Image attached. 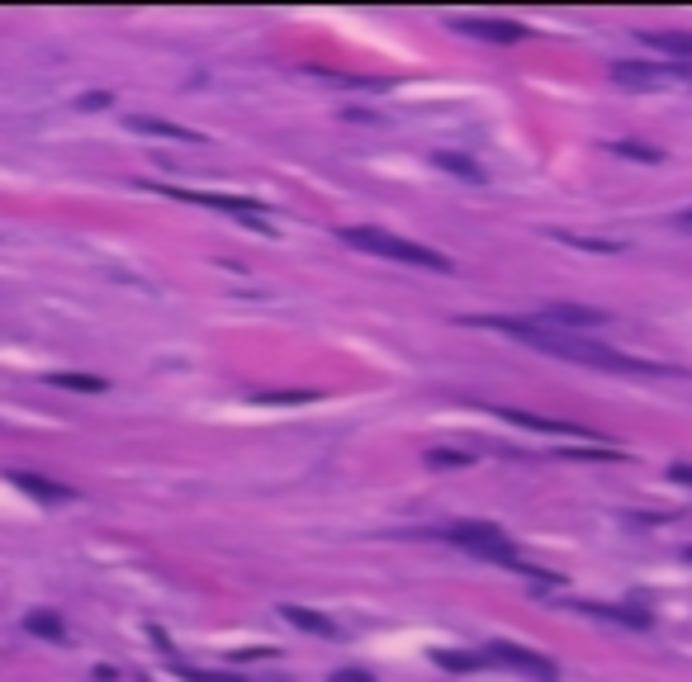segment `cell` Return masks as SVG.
<instances>
[{"label": "cell", "instance_id": "8992f818", "mask_svg": "<svg viewBox=\"0 0 692 682\" xmlns=\"http://www.w3.org/2000/svg\"><path fill=\"white\" fill-rule=\"evenodd\" d=\"M484 659H489V664H503V668H517V673H531L536 682L560 678L546 654H536V649H527V645H512V640H493V645H484Z\"/></svg>", "mask_w": 692, "mask_h": 682}, {"label": "cell", "instance_id": "e0dca14e", "mask_svg": "<svg viewBox=\"0 0 692 682\" xmlns=\"http://www.w3.org/2000/svg\"><path fill=\"white\" fill-rule=\"evenodd\" d=\"M437 664H441V668H451V673H474V668H484L489 659H484V654H451V649H441Z\"/></svg>", "mask_w": 692, "mask_h": 682}, {"label": "cell", "instance_id": "cb8c5ba5", "mask_svg": "<svg viewBox=\"0 0 692 682\" xmlns=\"http://www.w3.org/2000/svg\"><path fill=\"white\" fill-rule=\"evenodd\" d=\"M678 228H688V233H692V209H688V214H678Z\"/></svg>", "mask_w": 692, "mask_h": 682}, {"label": "cell", "instance_id": "7c38bea8", "mask_svg": "<svg viewBox=\"0 0 692 682\" xmlns=\"http://www.w3.org/2000/svg\"><path fill=\"white\" fill-rule=\"evenodd\" d=\"M640 43L664 57H683V62L692 57V34H640Z\"/></svg>", "mask_w": 692, "mask_h": 682}, {"label": "cell", "instance_id": "5bb4252c", "mask_svg": "<svg viewBox=\"0 0 692 682\" xmlns=\"http://www.w3.org/2000/svg\"><path fill=\"white\" fill-rule=\"evenodd\" d=\"M280 616H285L290 626H299V630H313V635H337V626H332L328 616H318V611H304V607H280Z\"/></svg>", "mask_w": 692, "mask_h": 682}, {"label": "cell", "instance_id": "7402d4cb", "mask_svg": "<svg viewBox=\"0 0 692 682\" xmlns=\"http://www.w3.org/2000/svg\"><path fill=\"white\" fill-rule=\"evenodd\" d=\"M332 682H375V678L361 673V668H342V673H332Z\"/></svg>", "mask_w": 692, "mask_h": 682}, {"label": "cell", "instance_id": "3957f363", "mask_svg": "<svg viewBox=\"0 0 692 682\" xmlns=\"http://www.w3.org/2000/svg\"><path fill=\"white\" fill-rule=\"evenodd\" d=\"M446 540L460 545V550H470V555H479V559H498V564H512V569H517L512 540L503 536L498 526H489V521H456V526L446 531Z\"/></svg>", "mask_w": 692, "mask_h": 682}, {"label": "cell", "instance_id": "30bf717a", "mask_svg": "<svg viewBox=\"0 0 692 682\" xmlns=\"http://www.w3.org/2000/svg\"><path fill=\"white\" fill-rule=\"evenodd\" d=\"M10 484L24 488L29 498H38V503H72L76 493L67 484H53V479H38V474H24V469H15L10 474Z\"/></svg>", "mask_w": 692, "mask_h": 682}, {"label": "cell", "instance_id": "ba28073f", "mask_svg": "<svg viewBox=\"0 0 692 682\" xmlns=\"http://www.w3.org/2000/svg\"><path fill=\"white\" fill-rule=\"evenodd\" d=\"M536 323H546L550 332H579V327H607L612 318L588 304H546L536 313Z\"/></svg>", "mask_w": 692, "mask_h": 682}, {"label": "cell", "instance_id": "d6986e66", "mask_svg": "<svg viewBox=\"0 0 692 682\" xmlns=\"http://www.w3.org/2000/svg\"><path fill=\"white\" fill-rule=\"evenodd\" d=\"M437 166L441 171H456V176H470V180H484V171L474 162H465V157H451V152H437Z\"/></svg>", "mask_w": 692, "mask_h": 682}, {"label": "cell", "instance_id": "7a4b0ae2", "mask_svg": "<svg viewBox=\"0 0 692 682\" xmlns=\"http://www.w3.org/2000/svg\"><path fill=\"white\" fill-rule=\"evenodd\" d=\"M342 242L351 247V252L384 256V261H399V266H422V270H437V275H451V270H456L437 247L408 242V237L389 233V228H342Z\"/></svg>", "mask_w": 692, "mask_h": 682}, {"label": "cell", "instance_id": "5b68a950", "mask_svg": "<svg viewBox=\"0 0 692 682\" xmlns=\"http://www.w3.org/2000/svg\"><path fill=\"white\" fill-rule=\"evenodd\" d=\"M157 190H162V195H171V199H185V204H200V209H219V214L247 218L256 233H266V218H271V209H266V204L242 199V195H200V190H176V185H157Z\"/></svg>", "mask_w": 692, "mask_h": 682}, {"label": "cell", "instance_id": "4fadbf2b", "mask_svg": "<svg viewBox=\"0 0 692 682\" xmlns=\"http://www.w3.org/2000/svg\"><path fill=\"white\" fill-rule=\"evenodd\" d=\"M588 616H602V621H621V626H636L645 630L650 626V611H636V607H602V602H583Z\"/></svg>", "mask_w": 692, "mask_h": 682}, {"label": "cell", "instance_id": "9c48e42d", "mask_svg": "<svg viewBox=\"0 0 692 682\" xmlns=\"http://www.w3.org/2000/svg\"><path fill=\"white\" fill-rule=\"evenodd\" d=\"M498 417H508L517 427H531V431H546V436H574V441H593V431L574 427V422H555V417H536V413H517V408H498Z\"/></svg>", "mask_w": 692, "mask_h": 682}, {"label": "cell", "instance_id": "d4e9b609", "mask_svg": "<svg viewBox=\"0 0 692 682\" xmlns=\"http://www.w3.org/2000/svg\"><path fill=\"white\" fill-rule=\"evenodd\" d=\"M688 559H692V550H688Z\"/></svg>", "mask_w": 692, "mask_h": 682}, {"label": "cell", "instance_id": "603a6c76", "mask_svg": "<svg viewBox=\"0 0 692 682\" xmlns=\"http://www.w3.org/2000/svg\"><path fill=\"white\" fill-rule=\"evenodd\" d=\"M669 479H678V484L692 488V465H674V469H669Z\"/></svg>", "mask_w": 692, "mask_h": 682}, {"label": "cell", "instance_id": "44dd1931", "mask_svg": "<svg viewBox=\"0 0 692 682\" xmlns=\"http://www.w3.org/2000/svg\"><path fill=\"white\" fill-rule=\"evenodd\" d=\"M427 465H470V455H465V450H432V455H427Z\"/></svg>", "mask_w": 692, "mask_h": 682}, {"label": "cell", "instance_id": "277c9868", "mask_svg": "<svg viewBox=\"0 0 692 682\" xmlns=\"http://www.w3.org/2000/svg\"><path fill=\"white\" fill-rule=\"evenodd\" d=\"M612 81L626 90H683L692 86V67H650V62H617Z\"/></svg>", "mask_w": 692, "mask_h": 682}, {"label": "cell", "instance_id": "6da1fadb", "mask_svg": "<svg viewBox=\"0 0 692 682\" xmlns=\"http://www.w3.org/2000/svg\"><path fill=\"white\" fill-rule=\"evenodd\" d=\"M470 327H489V332H508V337L527 341L536 351L546 356H560V360H574V365H593V370H612V375H626V379H645V375H674L669 365L659 360H640V356H626L617 351L612 341H588L579 332H550L546 323L536 318H465Z\"/></svg>", "mask_w": 692, "mask_h": 682}, {"label": "cell", "instance_id": "ac0fdd59", "mask_svg": "<svg viewBox=\"0 0 692 682\" xmlns=\"http://www.w3.org/2000/svg\"><path fill=\"white\" fill-rule=\"evenodd\" d=\"M309 398L313 394H304V389H294V394L290 389H256L252 403H309Z\"/></svg>", "mask_w": 692, "mask_h": 682}, {"label": "cell", "instance_id": "9a60e30c", "mask_svg": "<svg viewBox=\"0 0 692 682\" xmlns=\"http://www.w3.org/2000/svg\"><path fill=\"white\" fill-rule=\"evenodd\" d=\"M48 384H57V389H81V394H105L110 389L100 375H48Z\"/></svg>", "mask_w": 692, "mask_h": 682}, {"label": "cell", "instance_id": "ffe728a7", "mask_svg": "<svg viewBox=\"0 0 692 682\" xmlns=\"http://www.w3.org/2000/svg\"><path fill=\"white\" fill-rule=\"evenodd\" d=\"M612 152L631 157V162H659V147H640V143H617Z\"/></svg>", "mask_w": 692, "mask_h": 682}, {"label": "cell", "instance_id": "2e32d148", "mask_svg": "<svg viewBox=\"0 0 692 682\" xmlns=\"http://www.w3.org/2000/svg\"><path fill=\"white\" fill-rule=\"evenodd\" d=\"M24 630H29V635H43V640H62V621L48 616V611H29V616H24Z\"/></svg>", "mask_w": 692, "mask_h": 682}, {"label": "cell", "instance_id": "8fae6325", "mask_svg": "<svg viewBox=\"0 0 692 682\" xmlns=\"http://www.w3.org/2000/svg\"><path fill=\"white\" fill-rule=\"evenodd\" d=\"M133 133H152V138H176V143H200L195 128H176V124H162V119H147V114H133L128 119Z\"/></svg>", "mask_w": 692, "mask_h": 682}, {"label": "cell", "instance_id": "52a82bcc", "mask_svg": "<svg viewBox=\"0 0 692 682\" xmlns=\"http://www.w3.org/2000/svg\"><path fill=\"white\" fill-rule=\"evenodd\" d=\"M451 29L484 38V43H522V38H531L527 24H517V19H484V15H451Z\"/></svg>", "mask_w": 692, "mask_h": 682}]
</instances>
